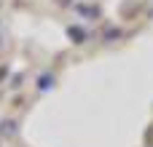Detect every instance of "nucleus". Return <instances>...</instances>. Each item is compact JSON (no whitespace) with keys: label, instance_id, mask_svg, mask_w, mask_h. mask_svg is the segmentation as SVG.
Returning a JSON list of instances; mask_svg holds the SVG:
<instances>
[{"label":"nucleus","instance_id":"nucleus-1","mask_svg":"<svg viewBox=\"0 0 153 147\" xmlns=\"http://www.w3.org/2000/svg\"><path fill=\"white\" fill-rule=\"evenodd\" d=\"M67 35L73 37V43H83V37H86L81 27H70V29H67Z\"/></svg>","mask_w":153,"mask_h":147},{"label":"nucleus","instance_id":"nucleus-2","mask_svg":"<svg viewBox=\"0 0 153 147\" xmlns=\"http://www.w3.org/2000/svg\"><path fill=\"white\" fill-rule=\"evenodd\" d=\"M48 83H51V78H48V75H43V78H40V88H48Z\"/></svg>","mask_w":153,"mask_h":147},{"label":"nucleus","instance_id":"nucleus-3","mask_svg":"<svg viewBox=\"0 0 153 147\" xmlns=\"http://www.w3.org/2000/svg\"><path fill=\"white\" fill-rule=\"evenodd\" d=\"M56 3H62V5H67V3H70V0H56Z\"/></svg>","mask_w":153,"mask_h":147}]
</instances>
